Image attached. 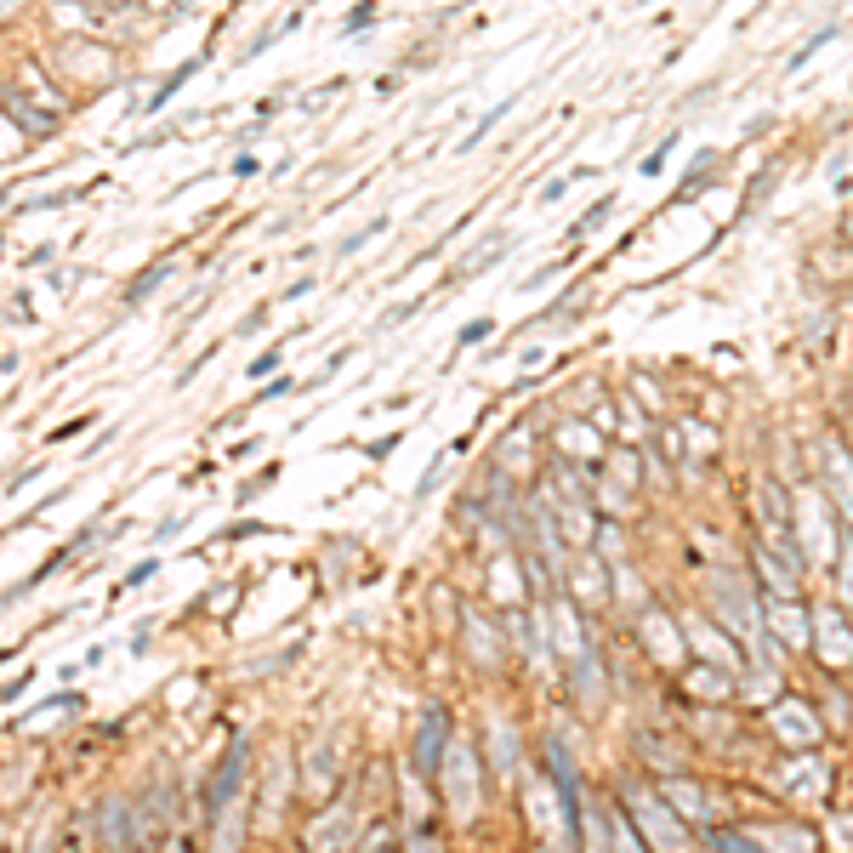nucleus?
I'll return each instance as SVG.
<instances>
[{"instance_id":"nucleus-10","label":"nucleus","mask_w":853,"mask_h":853,"mask_svg":"<svg viewBox=\"0 0 853 853\" xmlns=\"http://www.w3.org/2000/svg\"><path fill=\"white\" fill-rule=\"evenodd\" d=\"M262 319H268V308H251L245 319H239V330H234V336H251V330L262 325ZM234 336H228V342H234Z\"/></svg>"},{"instance_id":"nucleus-4","label":"nucleus","mask_w":853,"mask_h":853,"mask_svg":"<svg viewBox=\"0 0 853 853\" xmlns=\"http://www.w3.org/2000/svg\"><path fill=\"white\" fill-rule=\"evenodd\" d=\"M376 23V0H359L353 12H347V23H342V35H359V29H370Z\"/></svg>"},{"instance_id":"nucleus-1","label":"nucleus","mask_w":853,"mask_h":853,"mask_svg":"<svg viewBox=\"0 0 853 853\" xmlns=\"http://www.w3.org/2000/svg\"><path fill=\"white\" fill-rule=\"evenodd\" d=\"M171 273H177V262H171V256H154V262H148V268L126 285V308H143V302H148L154 291H160V285L171 279Z\"/></svg>"},{"instance_id":"nucleus-2","label":"nucleus","mask_w":853,"mask_h":853,"mask_svg":"<svg viewBox=\"0 0 853 853\" xmlns=\"http://www.w3.org/2000/svg\"><path fill=\"white\" fill-rule=\"evenodd\" d=\"M438 740H444V717H427V728H421V768H433L438 763Z\"/></svg>"},{"instance_id":"nucleus-8","label":"nucleus","mask_w":853,"mask_h":853,"mask_svg":"<svg viewBox=\"0 0 853 853\" xmlns=\"http://www.w3.org/2000/svg\"><path fill=\"white\" fill-rule=\"evenodd\" d=\"M154 575H160V558H143V563H131L126 586H131V592H137V586H148V581H154Z\"/></svg>"},{"instance_id":"nucleus-3","label":"nucleus","mask_w":853,"mask_h":853,"mask_svg":"<svg viewBox=\"0 0 853 853\" xmlns=\"http://www.w3.org/2000/svg\"><path fill=\"white\" fill-rule=\"evenodd\" d=\"M382 228H387V217H376V222H364L359 234H347V239H342V256H359L364 245H370V239L382 234Z\"/></svg>"},{"instance_id":"nucleus-7","label":"nucleus","mask_w":853,"mask_h":853,"mask_svg":"<svg viewBox=\"0 0 853 853\" xmlns=\"http://www.w3.org/2000/svg\"><path fill=\"white\" fill-rule=\"evenodd\" d=\"M484 336H490V319H472V325L461 330V336H455V353H467V347H478Z\"/></svg>"},{"instance_id":"nucleus-5","label":"nucleus","mask_w":853,"mask_h":853,"mask_svg":"<svg viewBox=\"0 0 853 853\" xmlns=\"http://www.w3.org/2000/svg\"><path fill=\"white\" fill-rule=\"evenodd\" d=\"M285 347H291V336H285V342H273V347H268V353H256V359H251V370H245V376H268V370H273V364H279V359H285Z\"/></svg>"},{"instance_id":"nucleus-6","label":"nucleus","mask_w":853,"mask_h":853,"mask_svg":"<svg viewBox=\"0 0 853 853\" xmlns=\"http://www.w3.org/2000/svg\"><path fill=\"white\" fill-rule=\"evenodd\" d=\"M296 387H302V382H291V376H273V382H268V387H256V393H251V404H268V399H285V393H296Z\"/></svg>"},{"instance_id":"nucleus-9","label":"nucleus","mask_w":853,"mask_h":853,"mask_svg":"<svg viewBox=\"0 0 853 853\" xmlns=\"http://www.w3.org/2000/svg\"><path fill=\"white\" fill-rule=\"evenodd\" d=\"M86 427H91V416H74L69 427H57V433L46 438V444H69V438H80V433H86Z\"/></svg>"},{"instance_id":"nucleus-11","label":"nucleus","mask_w":853,"mask_h":853,"mask_svg":"<svg viewBox=\"0 0 853 853\" xmlns=\"http://www.w3.org/2000/svg\"><path fill=\"white\" fill-rule=\"evenodd\" d=\"M211 359H217V347H205L200 359H194V364H188V370H182V387L194 382V376H200V370H205V364H211Z\"/></svg>"}]
</instances>
